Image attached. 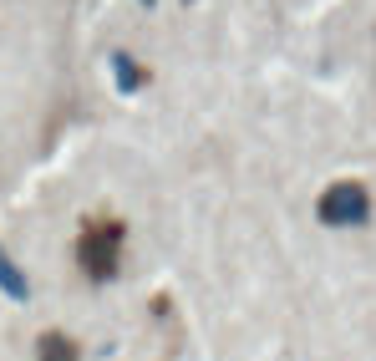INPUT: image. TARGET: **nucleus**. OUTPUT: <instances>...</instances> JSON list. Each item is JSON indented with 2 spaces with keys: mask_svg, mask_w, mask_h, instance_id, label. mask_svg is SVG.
<instances>
[{
  "mask_svg": "<svg viewBox=\"0 0 376 361\" xmlns=\"http://www.w3.org/2000/svg\"><path fill=\"white\" fill-rule=\"evenodd\" d=\"M142 6H153V0H142Z\"/></svg>",
  "mask_w": 376,
  "mask_h": 361,
  "instance_id": "f257e3e1",
  "label": "nucleus"
}]
</instances>
